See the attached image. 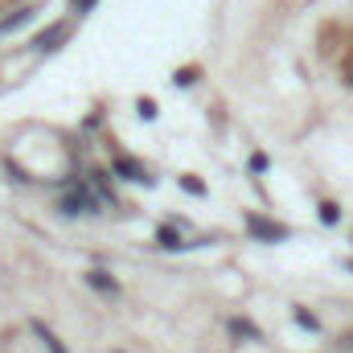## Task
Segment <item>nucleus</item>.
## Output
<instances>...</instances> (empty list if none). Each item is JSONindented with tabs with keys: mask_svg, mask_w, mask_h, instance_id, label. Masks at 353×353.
Instances as JSON below:
<instances>
[{
	"mask_svg": "<svg viewBox=\"0 0 353 353\" xmlns=\"http://www.w3.org/2000/svg\"><path fill=\"white\" fill-rule=\"evenodd\" d=\"M115 353H123V350H115Z\"/></svg>",
	"mask_w": 353,
	"mask_h": 353,
	"instance_id": "14",
	"label": "nucleus"
},
{
	"mask_svg": "<svg viewBox=\"0 0 353 353\" xmlns=\"http://www.w3.org/2000/svg\"><path fill=\"white\" fill-rule=\"evenodd\" d=\"M251 169H255V173H263V169H267V157H263V152H255V157H251Z\"/></svg>",
	"mask_w": 353,
	"mask_h": 353,
	"instance_id": "13",
	"label": "nucleus"
},
{
	"mask_svg": "<svg viewBox=\"0 0 353 353\" xmlns=\"http://www.w3.org/2000/svg\"><path fill=\"white\" fill-rule=\"evenodd\" d=\"M33 333L41 337V345H46V353H66V350H62V341H58V337H54V333H50V329L41 325V321H33Z\"/></svg>",
	"mask_w": 353,
	"mask_h": 353,
	"instance_id": "6",
	"label": "nucleus"
},
{
	"mask_svg": "<svg viewBox=\"0 0 353 353\" xmlns=\"http://www.w3.org/2000/svg\"><path fill=\"white\" fill-rule=\"evenodd\" d=\"M90 205H94V201H90V193H87V189H79V193H70V197L62 201V214H94Z\"/></svg>",
	"mask_w": 353,
	"mask_h": 353,
	"instance_id": "2",
	"label": "nucleus"
},
{
	"mask_svg": "<svg viewBox=\"0 0 353 353\" xmlns=\"http://www.w3.org/2000/svg\"><path fill=\"white\" fill-rule=\"evenodd\" d=\"M296 325H304L308 333H316V329H321V321H316L312 312H304V308H296Z\"/></svg>",
	"mask_w": 353,
	"mask_h": 353,
	"instance_id": "10",
	"label": "nucleus"
},
{
	"mask_svg": "<svg viewBox=\"0 0 353 353\" xmlns=\"http://www.w3.org/2000/svg\"><path fill=\"white\" fill-rule=\"evenodd\" d=\"M157 243H161L165 251H176V247H185V243H181V234H176L173 226H161V230H157Z\"/></svg>",
	"mask_w": 353,
	"mask_h": 353,
	"instance_id": "7",
	"label": "nucleus"
},
{
	"mask_svg": "<svg viewBox=\"0 0 353 353\" xmlns=\"http://www.w3.org/2000/svg\"><path fill=\"white\" fill-rule=\"evenodd\" d=\"M247 230H251L255 239H263V243H283V239H288V226L267 222V218H259V214H247Z\"/></svg>",
	"mask_w": 353,
	"mask_h": 353,
	"instance_id": "1",
	"label": "nucleus"
},
{
	"mask_svg": "<svg viewBox=\"0 0 353 353\" xmlns=\"http://www.w3.org/2000/svg\"><path fill=\"white\" fill-rule=\"evenodd\" d=\"M321 222H325V226H337V222H341V210H337L333 201H321Z\"/></svg>",
	"mask_w": 353,
	"mask_h": 353,
	"instance_id": "9",
	"label": "nucleus"
},
{
	"mask_svg": "<svg viewBox=\"0 0 353 353\" xmlns=\"http://www.w3.org/2000/svg\"><path fill=\"white\" fill-rule=\"evenodd\" d=\"M140 115H144V119H157V103H152V99H140Z\"/></svg>",
	"mask_w": 353,
	"mask_h": 353,
	"instance_id": "12",
	"label": "nucleus"
},
{
	"mask_svg": "<svg viewBox=\"0 0 353 353\" xmlns=\"http://www.w3.org/2000/svg\"><path fill=\"white\" fill-rule=\"evenodd\" d=\"M87 283L90 288H99V292H107V296H119V283H115L107 271H87Z\"/></svg>",
	"mask_w": 353,
	"mask_h": 353,
	"instance_id": "4",
	"label": "nucleus"
},
{
	"mask_svg": "<svg viewBox=\"0 0 353 353\" xmlns=\"http://www.w3.org/2000/svg\"><path fill=\"white\" fill-rule=\"evenodd\" d=\"M111 169H115V173H119V176H128V181H152V176L144 173V169H140L136 161H128V157H119V161H115Z\"/></svg>",
	"mask_w": 353,
	"mask_h": 353,
	"instance_id": "3",
	"label": "nucleus"
},
{
	"mask_svg": "<svg viewBox=\"0 0 353 353\" xmlns=\"http://www.w3.org/2000/svg\"><path fill=\"white\" fill-rule=\"evenodd\" d=\"M181 189H185V193H193V197H201V193H205V185H201V181H193V176H181Z\"/></svg>",
	"mask_w": 353,
	"mask_h": 353,
	"instance_id": "11",
	"label": "nucleus"
},
{
	"mask_svg": "<svg viewBox=\"0 0 353 353\" xmlns=\"http://www.w3.org/2000/svg\"><path fill=\"white\" fill-rule=\"evenodd\" d=\"M226 329H230L234 337H247V341H263V333H259V329H255L251 321H243V316H234V321H230Z\"/></svg>",
	"mask_w": 353,
	"mask_h": 353,
	"instance_id": "5",
	"label": "nucleus"
},
{
	"mask_svg": "<svg viewBox=\"0 0 353 353\" xmlns=\"http://www.w3.org/2000/svg\"><path fill=\"white\" fill-rule=\"evenodd\" d=\"M58 37H66V29H62V25H54L50 33H41V37H37V50H54V41H58Z\"/></svg>",
	"mask_w": 353,
	"mask_h": 353,
	"instance_id": "8",
	"label": "nucleus"
}]
</instances>
